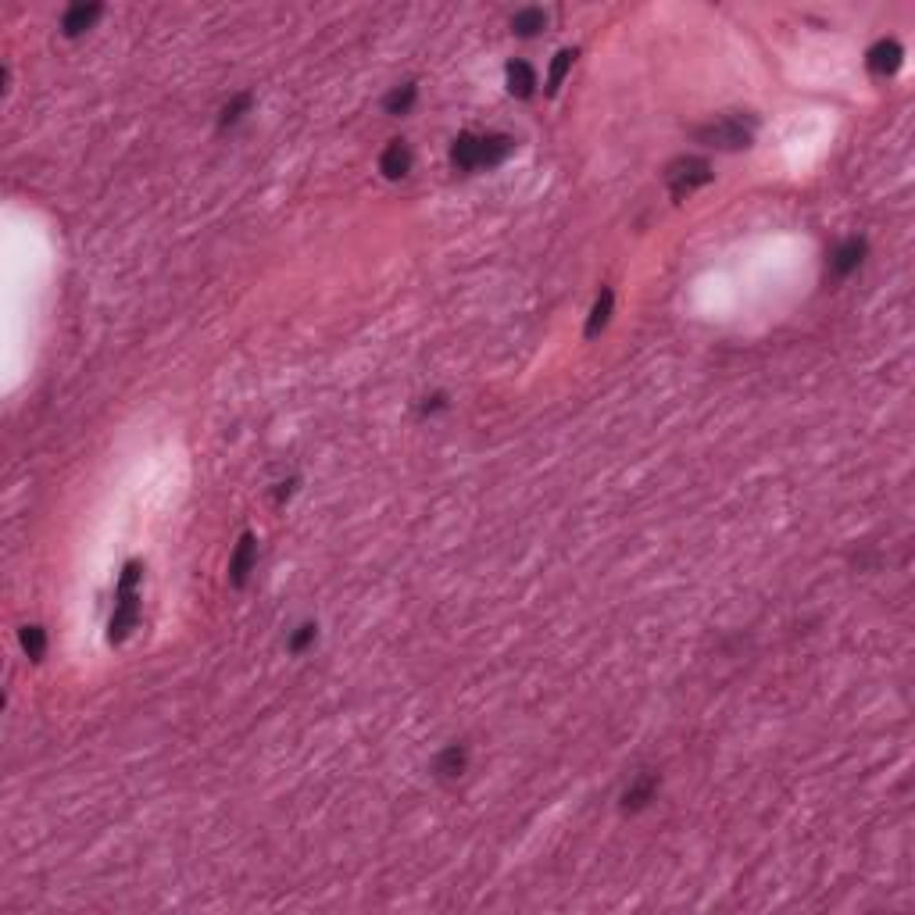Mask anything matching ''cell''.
<instances>
[{
    "instance_id": "obj_1",
    "label": "cell",
    "mask_w": 915,
    "mask_h": 915,
    "mask_svg": "<svg viewBox=\"0 0 915 915\" xmlns=\"http://www.w3.org/2000/svg\"><path fill=\"white\" fill-rule=\"evenodd\" d=\"M140 580H143V565L140 562H129L122 569V580H118V594H114V615H111V644H122L136 622H140Z\"/></svg>"
},
{
    "instance_id": "obj_2",
    "label": "cell",
    "mask_w": 915,
    "mask_h": 915,
    "mask_svg": "<svg viewBox=\"0 0 915 915\" xmlns=\"http://www.w3.org/2000/svg\"><path fill=\"white\" fill-rule=\"evenodd\" d=\"M665 183H669L673 201H683V197H691L694 190H701L705 183H712V165H709L705 158H680V161L669 165Z\"/></svg>"
},
{
    "instance_id": "obj_3",
    "label": "cell",
    "mask_w": 915,
    "mask_h": 915,
    "mask_svg": "<svg viewBox=\"0 0 915 915\" xmlns=\"http://www.w3.org/2000/svg\"><path fill=\"white\" fill-rule=\"evenodd\" d=\"M698 140L709 147H718V151H740L751 143V125L737 114H726V118H715L712 125H701Z\"/></svg>"
},
{
    "instance_id": "obj_4",
    "label": "cell",
    "mask_w": 915,
    "mask_h": 915,
    "mask_svg": "<svg viewBox=\"0 0 915 915\" xmlns=\"http://www.w3.org/2000/svg\"><path fill=\"white\" fill-rule=\"evenodd\" d=\"M901 61H905V47H901L898 40H891V36L876 40V43L869 47V54H865V69H869L873 76H880V79L894 76V72L901 69Z\"/></svg>"
},
{
    "instance_id": "obj_5",
    "label": "cell",
    "mask_w": 915,
    "mask_h": 915,
    "mask_svg": "<svg viewBox=\"0 0 915 915\" xmlns=\"http://www.w3.org/2000/svg\"><path fill=\"white\" fill-rule=\"evenodd\" d=\"M865 251H869V243H865L862 236L840 240V243L829 251V276H833V279H847V276L865 261Z\"/></svg>"
},
{
    "instance_id": "obj_6",
    "label": "cell",
    "mask_w": 915,
    "mask_h": 915,
    "mask_svg": "<svg viewBox=\"0 0 915 915\" xmlns=\"http://www.w3.org/2000/svg\"><path fill=\"white\" fill-rule=\"evenodd\" d=\"M254 565H258V540H254L251 533H243L240 544L233 547V558H229V583L240 590V587L251 580Z\"/></svg>"
},
{
    "instance_id": "obj_7",
    "label": "cell",
    "mask_w": 915,
    "mask_h": 915,
    "mask_svg": "<svg viewBox=\"0 0 915 915\" xmlns=\"http://www.w3.org/2000/svg\"><path fill=\"white\" fill-rule=\"evenodd\" d=\"M658 787H662V776H658V773H640V776H633L629 787L622 791V812H644V809L654 801Z\"/></svg>"
},
{
    "instance_id": "obj_8",
    "label": "cell",
    "mask_w": 915,
    "mask_h": 915,
    "mask_svg": "<svg viewBox=\"0 0 915 915\" xmlns=\"http://www.w3.org/2000/svg\"><path fill=\"white\" fill-rule=\"evenodd\" d=\"M480 154H483V136L476 133H462L451 143V165L458 172H480Z\"/></svg>"
},
{
    "instance_id": "obj_9",
    "label": "cell",
    "mask_w": 915,
    "mask_h": 915,
    "mask_svg": "<svg viewBox=\"0 0 915 915\" xmlns=\"http://www.w3.org/2000/svg\"><path fill=\"white\" fill-rule=\"evenodd\" d=\"M380 172H383L387 179H405L407 172H411V147H407L405 140H390V143L383 147V154H380Z\"/></svg>"
},
{
    "instance_id": "obj_10",
    "label": "cell",
    "mask_w": 915,
    "mask_h": 915,
    "mask_svg": "<svg viewBox=\"0 0 915 915\" xmlns=\"http://www.w3.org/2000/svg\"><path fill=\"white\" fill-rule=\"evenodd\" d=\"M469 769V747L465 744H447L436 758H433V773L440 780H458Z\"/></svg>"
},
{
    "instance_id": "obj_11",
    "label": "cell",
    "mask_w": 915,
    "mask_h": 915,
    "mask_svg": "<svg viewBox=\"0 0 915 915\" xmlns=\"http://www.w3.org/2000/svg\"><path fill=\"white\" fill-rule=\"evenodd\" d=\"M505 79H508V94L518 97V101H529L536 94V72H533L529 61H508Z\"/></svg>"
},
{
    "instance_id": "obj_12",
    "label": "cell",
    "mask_w": 915,
    "mask_h": 915,
    "mask_svg": "<svg viewBox=\"0 0 915 915\" xmlns=\"http://www.w3.org/2000/svg\"><path fill=\"white\" fill-rule=\"evenodd\" d=\"M97 18H101V4H72L61 14V32L65 36H83Z\"/></svg>"
},
{
    "instance_id": "obj_13",
    "label": "cell",
    "mask_w": 915,
    "mask_h": 915,
    "mask_svg": "<svg viewBox=\"0 0 915 915\" xmlns=\"http://www.w3.org/2000/svg\"><path fill=\"white\" fill-rule=\"evenodd\" d=\"M515 151V140L508 133H487L483 136V154H480V169H498L505 158Z\"/></svg>"
},
{
    "instance_id": "obj_14",
    "label": "cell",
    "mask_w": 915,
    "mask_h": 915,
    "mask_svg": "<svg viewBox=\"0 0 915 915\" xmlns=\"http://www.w3.org/2000/svg\"><path fill=\"white\" fill-rule=\"evenodd\" d=\"M544 25H547V11H544V7H518V11L511 14V32L522 36V40L536 36Z\"/></svg>"
},
{
    "instance_id": "obj_15",
    "label": "cell",
    "mask_w": 915,
    "mask_h": 915,
    "mask_svg": "<svg viewBox=\"0 0 915 915\" xmlns=\"http://www.w3.org/2000/svg\"><path fill=\"white\" fill-rule=\"evenodd\" d=\"M611 307H615V290H611V287H601L598 301H594V307H590V318H587V336H590V340H594V336L608 325Z\"/></svg>"
},
{
    "instance_id": "obj_16",
    "label": "cell",
    "mask_w": 915,
    "mask_h": 915,
    "mask_svg": "<svg viewBox=\"0 0 915 915\" xmlns=\"http://www.w3.org/2000/svg\"><path fill=\"white\" fill-rule=\"evenodd\" d=\"M418 101V87L415 83H401V87H394L387 97H383V111L387 114H407L411 107Z\"/></svg>"
},
{
    "instance_id": "obj_17",
    "label": "cell",
    "mask_w": 915,
    "mask_h": 915,
    "mask_svg": "<svg viewBox=\"0 0 915 915\" xmlns=\"http://www.w3.org/2000/svg\"><path fill=\"white\" fill-rule=\"evenodd\" d=\"M18 640H22V651H25L32 662H40V658L47 654V633H43V626H22Z\"/></svg>"
},
{
    "instance_id": "obj_18",
    "label": "cell",
    "mask_w": 915,
    "mask_h": 915,
    "mask_svg": "<svg viewBox=\"0 0 915 915\" xmlns=\"http://www.w3.org/2000/svg\"><path fill=\"white\" fill-rule=\"evenodd\" d=\"M572 61H576V50H558V54H554L551 72H547V94H558V87L565 83V76H569Z\"/></svg>"
},
{
    "instance_id": "obj_19",
    "label": "cell",
    "mask_w": 915,
    "mask_h": 915,
    "mask_svg": "<svg viewBox=\"0 0 915 915\" xmlns=\"http://www.w3.org/2000/svg\"><path fill=\"white\" fill-rule=\"evenodd\" d=\"M251 104H254V97H251L247 90H243V94H236L233 101H229V104H225V107H222V114H218V125H222V129L236 125V122H240V118H243L247 111H251Z\"/></svg>"
},
{
    "instance_id": "obj_20",
    "label": "cell",
    "mask_w": 915,
    "mask_h": 915,
    "mask_svg": "<svg viewBox=\"0 0 915 915\" xmlns=\"http://www.w3.org/2000/svg\"><path fill=\"white\" fill-rule=\"evenodd\" d=\"M315 640H318V626H315V622H305V626H297V629L290 633L287 647H290V654H305Z\"/></svg>"
},
{
    "instance_id": "obj_21",
    "label": "cell",
    "mask_w": 915,
    "mask_h": 915,
    "mask_svg": "<svg viewBox=\"0 0 915 915\" xmlns=\"http://www.w3.org/2000/svg\"><path fill=\"white\" fill-rule=\"evenodd\" d=\"M444 407H447V398H444V394H433V398H425L422 415H433V411H444Z\"/></svg>"
}]
</instances>
